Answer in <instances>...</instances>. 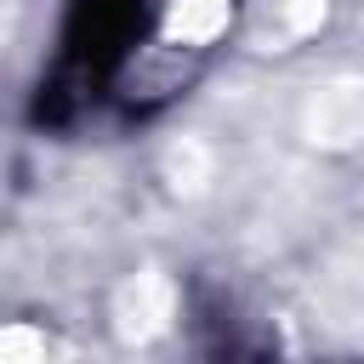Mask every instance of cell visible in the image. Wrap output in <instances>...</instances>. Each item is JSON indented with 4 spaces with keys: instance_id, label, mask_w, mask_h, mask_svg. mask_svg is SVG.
<instances>
[{
    "instance_id": "1",
    "label": "cell",
    "mask_w": 364,
    "mask_h": 364,
    "mask_svg": "<svg viewBox=\"0 0 364 364\" xmlns=\"http://www.w3.org/2000/svg\"><path fill=\"white\" fill-rule=\"evenodd\" d=\"M108 318H114V336L119 341H154L176 318V284L159 267H142V273H131V279L114 284Z\"/></svg>"
},
{
    "instance_id": "2",
    "label": "cell",
    "mask_w": 364,
    "mask_h": 364,
    "mask_svg": "<svg viewBox=\"0 0 364 364\" xmlns=\"http://www.w3.org/2000/svg\"><path fill=\"white\" fill-rule=\"evenodd\" d=\"M301 131L313 148H358L364 142V85H353V80L318 85L301 108Z\"/></svg>"
},
{
    "instance_id": "3",
    "label": "cell",
    "mask_w": 364,
    "mask_h": 364,
    "mask_svg": "<svg viewBox=\"0 0 364 364\" xmlns=\"http://www.w3.org/2000/svg\"><path fill=\"white\" fill-rule=\"evenodd\" d=\"M228 17H233V0H171L165 34L182 40V46H205L228 28Z\"/></svg>"
},
{
    "instance_id": "4",
    "label": "cell",
    "mask_w": 364,
    "mask_h": 364,
    "mask_svg": "<svg viewBox=\"0 0 364 364\" xmlns=\"http://www.w3.org/2000/svg\"><path fill=\"white\" fill-rule=\"evenodd\" d=\"M0 364H46V336L34 324H6L0 336Z\"/></svg>"
},
{
    "instance_id": "5",
    "label": "cell",
    "mask_w": 364,
    "mask_h": 364,
    "mask_svg": "<svg viewBox=\"0 0 364 364\" xmlns=\"http://www.w3.org/2000/svg\"><path fill=\"white\" fill-rule=\"evenodd\" d=\"M324 23V0H284V28L290 34H313Z\"/></svg>"
}]
</instances>
